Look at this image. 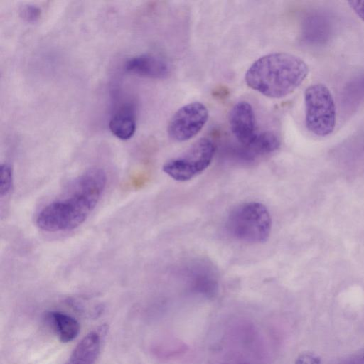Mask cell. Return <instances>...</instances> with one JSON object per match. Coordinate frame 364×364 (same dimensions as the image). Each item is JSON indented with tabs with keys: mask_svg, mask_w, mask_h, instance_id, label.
Here are the masks:
<instances>
[{
	"mask_svg": "<svg viewBox=\"0 0 364 364\" xmlns=\"http://www.w3.org/2000/svg\"><path fill=\"white\" fill-rule=\"evenodd\" d=\"M104 170L92 168L76 178L62 197L39 212L37 226L47 232L71 230L80 225L97 205L105 190Z\"/></svg>",
	"mask_w": 364,
	"mask_h": 364,
	"instance_id": "6da1fadb",
	"label": "cell"
},
{
	"mask_svg": "<svg viewBox=\"0 0 364 364\" xmlns=\"http://www.w3.org/2000/svg\"><path fill=\"white\" fill-rule=\"evenodd\" d=\"M309 74L301 58L287 53H273L255 60L245 73L251 89L270 98H282L296 90Z\"/></svg>",
	"mask_w": 364,
	"mask_h": 364,
	"instance_id": "7a4b0ae2",
	"label": "cell"
},
{
	"mask_svg": "<svg viewBox=\"0 0 364 364\" xmlns=\"http://www.w3.org/2000/svg\"><path fill=\"white\" fill-rule=\"evenodd\" d=\"M272 220L261 203L246 202L234 208L226 220L228 233L236 240L252 244L265 242L271 232Z\"/></svg>",
	"mask_w": 364,
	"mask_h": 364,
	"instance_id": "3957f363",
	"label": "cell"
},
{
	"mask_svg": "<svg viewBox=\"0 0 364 364\" xmlns=\"http://www.w3.org/2000/svg\"><path fill=\"white\" fill-rule=\"evenodd\" d=\"M305 124L309 132L325 136L336 125V106L330 90L323 84L309 85L304 92Z\"/></svg>",
	"mask_w": 364,
	"mask_h": 364,
	"instance_id": "277c9868",
	"label": "cell"
},
{
	"mask_svg": "<svg viewBox=\"0 0 364 364\" xmlns=\"http://www.w3.org/2000/svg\"><path fill=\"white\" fill-rule=\"evenodd\" d=\"M215 145L208 138H200L183 154L167 161L163 171L178 181L191 180L201 173L210 164Z\"/></svg>",
	"mask_w": 364,
	"mask_h": 364,
	"instance_id": "5b68a950",
	"label": "cell"
},
{
	"mask_svg": "<svg viewBox=\"0 0 364 364\" xmlns=\"http://www.w3.org/2000/svg\"><path fill=\"white\" fill-rule=\"evenodd\" d=\"M208 119V110L200 102H193L180 107L171 118L167 132L175 141L191 139L203 128Z\"/></svg>",
	"mask_w": 364,
	"mask_h": 364,
	"instance_id": "8992f818",
	"label": "cell"
},
{
	"mask_svg": "<svg viewBox=\"0 0 364 364\" xmlns=\"http://www.w3.org/2000/svg\"><path fill=\"white\" fill-rule=\"evenodd\" d=\"M229 124L232 133L242 146L247 145L257 134L254 110L246 101L238 102L232 107Z\"/></svg>",
	"mask_w": 364,
	"mask_h": 364,
	"instance_id": "52a82bcc",
	"label": "cell"
},
{
	"mask_svg": "<svg viewBox=\"0 0 364 364\" xmlns=\"http://www.w3.org/2000/svg\"><path fill=\"white\" fill-rule=\"evenodd\" d=\"M125 69L136 75L151 79H163L170 73V67L164 60L149 54L129 59L125 64Z\"/></svg>",
	"mask_w": 364,
	"mask_h": 364,
	"instance_id": "ba28073f",
	"label": "cell"
},
{
	"mask_svg": "<svg viewBox=\"0 0 364 364\" xmlns=\"http://www.w3.org/2000/svg\"><path fill=\"white\" fill-rule=\"evenodd\" d=\"M105 329L90 331L77 344L65 364H94L101 350Z\"/></svg>",
	"mask_w": 364,
	"mask_h": 364,
	"instance_id": "9c48e42d",
	"label": "cell"
},
{
	"mask_svg": "<svg viewBox=\"0 0 364 364\" xmlns=\"http://www.w3.org/2000/svg\"><path fill=\"white\" fill-rule=\"evenodd\" d=\"M331 31V21L323 13H312L304 21L303 35L304 40L310 44H325L330 39Z\"/></svg>",
	"mask_w": 364,
	"mask_h": 364,
	"instance_id": "30bf717a",
	"label": "cell"
},
{
	"mask_svg": "<svg viewBox=\"0 0 364 364\" xmlns=\"http://www.w3.org/2000/svg\"><path fill=\"white\" fill-rule=\"evenodd\" d=\"M46 321L64 343L75 339L80 331V324L73 317L60 311H49L46 314Z\"/></svg>",
	"mask_w": 364,
	"mask_h": 364,
	"instance_id": "8fae6325",
	"label": "cell"
},
{
	"mask_svg": "<svg viewBox=\"0 0 364 364\" xmlns=\"http://www.w3.org/2000/svg\"><path fill=\"white\" fill-rule=\"evenodd\" d=\"M109 128L117 138L123 140L130 139L136 130L134 107L127 104L120 107L112 116Z\"/></svg>",
	"mask_w": 364,
	"mask_h": 364,
	"instance_id": "7c38bea8",
	"label": "cell"
},
{
	"mask_svg": "<svg viewBox=\"0 0 364 364\" xmlns=\"http://www.w3.org/2000/svg\"><path fill=\"white\" fill-rule=\"evenodd\" d=\"M280 146L279 136L272 132L265 131L255 135L246 146H242L248 156H263L274 152Z\"/></svg>",
	"mask_w": 364,
	"mask_h": 364,
	"instance_id": "4fadbf2b",
	"label": "cell"
},
{
	"mask_svg": "<svg viewBox=\"0 0 364 364\" xmlns=\"http://www.w3.org/2000/svg\"><path fill=\"white\" fill-rule=\"evenodd\" d=\"M0 174V195H7L13 185V171L8 164H2Z\"/></svg>",
	"mask_w": 364,
	"mask_h": 364,
	"instance_id": "5bb4252c",
	"label": "cell"
},
{
	"mask_svg": "<svg viewBox=\"0 0 364 364\" xmlns=\"http://www.w3.org/2000/svg\"><path fill=\"white\" fill-rule=\"evenodd\" d=\"M41 14V9L35 5H24L20 10L21 17L27 22L33 23L37 21Z\"/></svg>",
	"mask_w": 364,
	"mask_h": 364,
	"instance_id": "9a60e30c",
	"label": "cell"
},
{
	"mask_svg": "<svg viewBox=\"0 0 364 364\" xmlns=\"http://www.w3.org/2000/svg\"><path fill=\"white\" fill-rule=\"evenodd\" d=\"M295 364H321V360L314 353H303L296 358Z\"/></svg>",
	"mask_w": 364,
	"mask_h": 364,
	"instance_id": "2e32d148",
	"label": "cell"
},
{
	"mask_svg": "<svg viewBox=\"0 0 364 364\" xmlns=\"http://www.w3.org/2000/svg\"><path fill=\"white\" fill-rule=\"evenodd\" d=\"M350 7L356 14V15L364 21V0L363 1H348Z\"/></svg>",
	"mask_w": 364,
	"mask_h": 364,
	"instance_id": "e0dca14e",
	"label": "cell"
}]
</instances>
